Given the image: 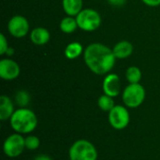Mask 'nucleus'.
<instances>
[{
  "mask_svg": "<svg viewBox=\"0 0 160 160\" xmlns=\"http://www.w3.org/2000/svg\"><path fill=\"white\" fill-rule=\"evenodd\" d=\"M102 91L105 95L116 98L121 93L120 78L115 73H108L102 82Z\"/></svg>",
  "mask_w": 160,
  "mask_h": 160,
  "instance_id": "nucleus-10",
  "label": "nucleus"
},
{
  "mask_svg": "<svg viewBox=\"0 0 160 160\" xmlns=\"http://www.w3.org/2000/svg\"><path fill=\"white\" fill-rule=\"evenodd\" d=\"M8 30L12 37L22 38L29 33L30 24L28 20L22 15H14L8 22Z\"/></svg>",
  "mask_w": 160,
  "mask_h": 160,
  "instance_id": "nucleus-8",
  "label": "nucleus"
},
{
  "mask_svg": "<svg viewBox=\"0 0 160 160\" xmlns=\"http://www.w3.org/2000/svg\"><path fill=\"white\" fill-rule=\"evenodd\" d=\"M34 160H53L50 156L48 155H45V154H40V155H38L34 158Z\"/></svg>",
  "mask_w": 160,
  "mask_h": 160,
  "instance_id": "nucleus-23",
  "label": "nucleus"
},
{
  "mask_svg": "<svg viewBox=\"0 0 160 160\" xmlns=\"http://www.w3.org/2000/svg\"><path fill=\"white\" fill-rule=\"evenodd\" d=\"M8 42L4 34H0V54H6L8 49Z\"/></svg>",
  "mask_w": 160,
  "mask_h": 160,
  "instance_id": "nucleus-21",
  "label": "nucleus"
},
{
  "mask_svg": "<svg viewBox=\"0 0 160 160\" xmlns=\"http://www.w3.org/2000/svg\"><path fill=\"white\" fill-rule=\"evenodd\" d=\"M146 97L144 87L141 83H129L125 87L122 93V100L128 109H136L140 107Z\"/></svg>",
  "mask_w": 160,
  "mask_h": 160,
  "instance_id": "nucleus-4",
  "label": "nucleus"
},
{
  "mask_svg": "<svg viewBox=\"0 0 160 160\" xmlns=\"http://www.w3.org/2000/svg\"><path fill=\"white\" fill-rule=\"evenodd\" d=\"M59 27L60 30L65 34H72L76 31L77 28H79L76 18L68 15L61 20Z\"/></svg>",
  "mask_w": 160,
  "mask_h": 160,
  "instance_id": "nucleus-16",
  "label": "nucleus"
},
{
  "mask_svg": "<svg viewBox=\"0 0 160 160\" xmlns=\"http://www.w3.org/2000/svg\"><path fill=\"white\" fill-rule=\"evenodd\" d=\"M75 18L78 27L85 32H93L101 24L100 14L93 8H83Z\"/></svg>",
  "mask_w": 160,
  "mask_h": 160,
  "instance_id": "nucleus-5",
  "label": "nucleus"
},
{
  "mask_svg": "<svg viewBox=\"0 0 160 160\" xmlns=\"http://www.w3.org/2000/svg\"><path fill=\"white\" fill-rule=\"evenodd\" d=\"M13 52H14V49H13V48H11V47H8V51H7L6 54H7V55H8V56H11V55L13 54Z\"/></svg>",
  "mask_w": 160,
  "mask_h": 160,
  "instance_id": "nucleus-25",
  "label": "nucleus"
},
{
  "mask_svg": "<svg viewBox=\"0 0 160 160\" xmlns=\"http://www.w3.org/2000/svg\"><path fill=\"white\" fill-rule=\"evenodd\" d=\"M50 38H51V34L49 30L44 27H36L30 32L31 41L38 46H42L48 43Z\"/></svg>",
  "mask_w": 160,
  "mask_h": 160,
  "instance_id": "nucleus-12",
  "label": "nucleus"
},
{
  "mask_svg": "<svg viewBox=\"0 0 160 160\" xmlns=\"http://www.w3.org/2000/svg\"><path fill=\"white\" fill-rule=\"evenodd\" d=\"M98 107H99V109L101 111L109 112L115 106V103H114L113 98H112V97H110L108 95L103 94L102 96H100L98 98Z\"/></svg>",
  "mask_w": 160,
  "mask_h": 160,
  "instance_id": "nucleus-18",
  "label": "nucleus"
},
{
  "mask_svg": "<svg viewBox=\"0 0 160 160\" xmlns=\"http://www.w3.org/2000/svg\"><path fill=\"white\" fill-rule=\"evenodd\" d=\"M128 109L125 105H115L108 112V121L112 128L122 130L128 128L130 122V114Z\"/></svg>",
  "mask_w": 160,
  "mask_h": 160,
  "instance_id": "nucleus-7",
  "label": "nucleus"
},
{
  "mask_svg": "<svg viewBox=\"0 0 160 160\" xmlns=\"http://www.w3.org/2000/svg\"><path fill=\"white\" fill-rule=\"evenodd\" d=\"M83 52H84V50H83L82 45L78 41H73V42H70L69 44H68V46L65 48L64 53L68 59L74 60V59L78 58L79 56H81Z\"/></svg>",
  "mask_w": 160,
  "mask_h": 160,
  "instance_id": "nucleus-15",
  "label": "nucleus"
},
{
  "mask_svg": "<svg viewBox=\"0 0 160 160\" xmlns=\"http://www.w3.org/2000/svg\"><path fill=\"white\" fill-rule=\"evenodd\" d=\"M142 78V73L140 68L136 66L129 67L126 71V79L129 83H140Z\"/></svg>",
  "mask_w": 160,
  "mask_h": 160,
  "instance_id": "nucleus-17",
  "label": "nucleus"
},
{
  "mask_svg": "<svg viewBox=\"0 0 160 160\" xmlns=\"http://www.w3.org/2000/svg\"><path fill=\"white\" fill-rule=\"evenodd\" d=\"M25 150L24 137L19 133H12L3 142V152L6 157L15 158L20 157Z\"/></svg>",
  "mask_w": 160,
  "mask_h": 160,
  "instance_id": "nucleus-6",
  "label": "nucleus"
},
{
  "mask_svg": "<svg viewBox=\"0 0 160 160\" xmlns=\"http://www.w3.org/2000/svg\"><path fill=\"white\" fill-rule=\"evenodd\" d=\"M133 50L134 48L131 42L128 40H122L114 45L112 52L116 59H125L132 54Z\"/></svg>",
  "mask_w": 160,
  "mask_h": 160,
  "instance_id": "nucleus-13",
  "label": "nucleus"
},
{
  "mask_svg": "<svg viewBox=\"0 0 160 160\" xmlns=\"http://www.w3.org/2000/svg\"><path fill=\"white\" fill-rule=\"evenodd\" d=\"M24 142H25V149L29 151H35L38 149L40 145V141L38 137L35 135H28L27 137L24 138Z\"/></svg>",
  "mask_w": 160,
  "mask_h": 160,
  "instance_id": "nucleus-20",
  "label": "nucleus"
},
{
  "mask_svg": "<svg viewBox=\"0 0 160 160\" xmlns=\"http://www.w3.org/2000/svg\"><path fill=\"white\" fill-rule=\"evenodd\" d=\"M62 7L68 16L76 17L83 8L82 0H62Z\"/></svg>",
  "mask_w": 160,
  "mask_h": 160,
  "instance_id": "nucleus-14",
  "label": "nucleus"
},
{
  "mask_svg": "<svg viewBox=\"0 0 160 160\" xmlns=\"http://www.w3.org/2000/svg\"><path fill=\"white\" fill-rule=\"evenodd\" d=\"M21 69L17 62L10 58H4L0 61V78L5 81H13L20 75Z\"/></svg>",
  "mask_w": 160,
  "mask_h": 160,
  "instance_id": "nucleus-9",
  "label": "nucleus"
},
{
  "mask_svg": "<svg viewBox=\"0 0 160 160\" xmlns=\"http://www.w3.org/2000/svg\"><path fill=\"white\" fill-rule=\"evenodd\" d=\"M8 121L12 130L22 135L32 133L38 124V116L28 108H19L15 110Z\"/></svg>",
  "mask_w": 160,
  "mask_h": 160,
  "instance_id": "nucleus-2",
  "label": "nucleus"
},
{
  "mask_svg": "<svg viewBox=\"0 0 160 160\" xmlns=\"http://www.w3.org/2000/svg\"><path fill=\"white\" fill-rule=\"evenodd\" d=\"M83 60L87 68L97 75H107L115 65L116 58L108 46L95 42L89 44L83 52Z\"/></svg>",
  "mask_w": 160,
  "mask_h": 160,
  "instance_id": "nucleus-1",
  "label": "nucleus"
},
{
  "mask_svg": "<svg viewBox=\"0 0 160 160\" xmlns=\"http://www.w3.org/2000/svg\"><path fill=\"white\" fill-rule=\"evenodd\" d=\"M14 112V102L12 99L6 95H2L0 97V120L3 122L9 120Z\"/></svg>",
  "mask_w": 160,
  "mask_h": 160,
  "instance_id": "nucleus-11",
  "label": "nucleus"
},
{
  "mask_svg": "<svg viewBox=\"0 0 160 160\" xmlns=\"http://www.w3.org/2000/svg\"><path fill=\"white\" fill-rule=\"evenodd\" d=\"M142 1L149 7H158L160 5V0H142Z\"/></svg>",
  "mask_w": 160,
  "mask_h": 160,
  "instance_id": "nucleus-22",
  "label": "nucleus"
},
{
  "mask_svg": "<svg viewBox=\"0 0 160 160\" xmlns=\"http://www.w3.org/2000/svg\"><path fill=\"white\" fill-rule=\"evenodd\" d=\"M30 102V95L25 90H20L15 95V103L19 108H26Z\"/></svg>",
  "mask_w": 160,
  "mask_h": 160,
  "instance_id": "nucleus-19",
  "label": "nucleus"
},
{
  "mask_svg": "<svg viewBox=\"0 0 160 160\" xmlns=\"http://www.w3.org/2000/svg\"><path fill=\"white\" fill-rule=\"evenodd\" d=\"M108 2L112 5V6H115V7H119L125 4L126 0H108Z\"/></svg>",
  "mask_w": 160,
  "mask_h": 160,
  "instance_id": "nucleus-24",
  "label": "nucleus"
},
{
  "mask_svg": "<svg viewBox=\"0 0 160 160\" xmlns=\"http://www.w3.org/2000/svg\"><path fill=\"white\" fill-rule=\"evenodd\" d=\"M69 160H98V153L96 146L88 140L75 141L68 150Z\"/></svg>",
  "mask_w": 160,
  "mask_h": 160,
  "instance_id": "nucleus-3",
  "label": "nucleus"
}]
</instances>
